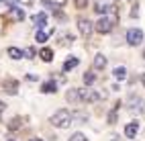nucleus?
Wrapping results in <instances>:
<instances>
[{"label":"nucleus","mask_w":145,"mask_h":141,"mask_svg":"<svg viewBox=\"0 0 145 141\" xmlns=\"http://www.w3.org/2000/svg\"><path fill=\"white\" fill-rule=\"evenodd\" d=\"M94 80H96V76H94L92 72H86V74H84V84H86V86H92Z\"/></svg>","instance_id":"obj_20"},{"label":"nucleus","mask_w":145,"mask_h":141,"mask_svg":"<svg viewBox=\"0 0 145 141\" xmlns=\"http://www.w3.org/2000/svg\"><path fill=\"white\" fill-rule=\"evenodd\" d=\"M137 133H139V123H137V121H133V123H129L127 127H125V135H127V137L133 139Z\"/></svg>","instance_id":"obj_9"},{"label":"nucleus","mask_w":145,"mask_h":141,"mask_svg":"<svg viewBox=\"0 0 145 141\" xmlns=\"http://www.w3.org/2000/svg\"><path fill=\"white\" fill-rule=\"evenodd\" d=\"M74 4H76V8H86L88 6V0H74Z\"/></svg>","instance_id":"obj_24"},{"label":"nucleus","mask_w":145,"mask_h":141,"mask_svg":"<svg viewBox=\"0 0 145 141\" xmlns=\"http://www.w3.org/2000/svg\"><path fill=\"white\" fill-rule=\"evenodd\" d=\"M106 10H108L106 4H98V6H96V12H98V14H106Z\"/></svg>","instance_id":"obj_25"},{"label":"nucleus","mask_w":145,"mask_h":141,"mask_svg":"<svg viewBox=\"0 0 145 141\" xmlns=\"http://www.w3.org/2000/svg\"><path fill=\"white\" fill-rule=\"evenodd\" d=\"M74 123V115L67 108H59V110H55L53 112V117H51V125L57 127V129H67Z\"/></svg>","instance_id":"obj_1"},{"label":"nucleus","mask_w":145,"mask_h":141,"mask_svg":"<svg viewBox=\"0 0 145 141\" xmlns=\"http://www.w3.org/2000/svg\"><path fill=\"white\" fill-rule=\"evenodd\" d=\"M65 98H67V102H80V90L78 88H70L65 92Z\"/></svg>","instance_id":"obj_10"},{"label":"nucleus","mask_w":145,"mask_h":141,"mask_svg":"<svg viewBox=\"0 0 145 141\" xmlns=\"http://www.w3.org/2000/svg\"><path fill=\"white\" fill-rule=\"evenodd\" d=\"M4 110H6V104H4V102H0V119H2V115H4Z\"/></svg>","instance_id":"obj_29"},{"label":"nucleus","mask_w":145,"mask_h":141,"mask_svg":"<svg viewBox=\"0 0 145 141\" xmlns=\"http://www.w3.org/2000/svg\"><path fill=\"white\" fill-rule=\"evenodd\" d=\"M39 55H41V59H43V61H47V63L53 61V51L49 49V47H43V49L39 51Z\"/></svg>","instance_id":"obj_14"},{"label":"nucleus","mask_w":145,"mask_h":141,"mask_svg":"<svg viewBox=\"0 0 145 141\" xmlns=\"http://www.w3.org/2000/svg\"><path fill=\"white\" fill-rule=\"evenodd\" d=\"M143 108H145V106H143V98L131 94V96H129V110H131V112H141Z\"/></svg>","instance_id":"obj_7"},{"label":"nucleus","mask_w":145,"mask_h":141,"mask_svg":"<svg viewBox=\"0 0 145 141\" xmlns=\"http://www.w3.org/2000/svg\"><path fill=\"white\" fill-rule=\"evenodd\" d=\"M23 53H25V57H29V59H33V57H35V49H33V47H29V49L23 51Z\"/></svg>","instance_id":"obj_26"},{"label":"nucleus","mask_w":145,"mask_h":141,"mask_svg":"<svg viewBox=\"0 0 145 141\" xmlns=\"http://www.w3.org/2000/svg\"><path fill=\"white\" fill-rule=\"evenodd\" d=\"M41 4H45L49 10H59V6L61 4H55V2H49V0H41Z\"/></svg>","instance_id":"obj_22"},{"label":"nucleus","mask_w":145,"mask_h":141,"mask_svg":"<svg viewBox=\"0 0 145 141\" xmlns=\"http://www.w3.org/2000/svg\"><path fill=\"white\" fill-rule=\"evenodd\" d=\"M8 55H10L12 59H21L25 53H23L21 49H16V47H8Z\"/></svg>","instance_id":"obj_17"},{"label":"nucleus","mask_w":145,"mask_h":141,"mask_svg":"<svg viewBox=\"0 0 145 141\" xmlns=\"http://www.w3.org/2000/svg\"><path fill=\"white\" fill-rule=\"evenodd\" d=\"M76 65H78V57H70V59H65V61H63V72L74 70Z\"/></svg>","instance_id":"obj_15"},{"label":"nucleus","mask_w":145,"mask_h":141,"mask_svg":"<svg viewBox=\"0 0 145 141\" xmlns=\"http://www.w3.org/2000/svg\"><path fill=\"white\" fill-rule=\"evenodd\" d=\"M143 57H145V51H143Z\"/></svg>","instance_id":"obj_32"},{"label":"nucleus","mask_w":145,"mask_h":141,"mask_svg":"<svg viewBox=\"0 0 145 141\" xmlns=\"http://www.w3.org/2000/svg\"><path fill=\"white\" fill-rule=\"evenodd\" d=\"M137 14H139V8H137V4H135V6L131 8V16L135 18V16H137Z\"/></svg>","instance_id":"obj_28"},{"label":"nucleus","mask_w":145,"mask_h":141,"mask_svg":"<svg viewBox=\"0 0 145 141\" xmlns=\"http://www.w3.org/2000/svg\"><path fill=\"white\" fill-rule=\"evenodd\" d=\"M78 29H80V33L88 39V37L92 35V31H94V25L88 21V18H78Z\"/></svg>","instance_id":"obj_5"},{"label":"nucleus","mask_w":145,"mask_h":141,"mask_svg":"<svg viewBox=\"0 0 145 141\" xmlns=\"http://www.w3.org/2000/svg\"><path fill=\"white\" fill-rule=\"evenodd\" d=\"M117 112H119V102H117V106H114V108L108 112V123H110V125L117 123Z\"/></svg>","instance_id":"obj_21"},{"label":"nucleus","mask_w":145,"mask_h":141,"mask_svg":"<svg viewBox=\"0 0 145 141\" xmlns=\"http://www.w3.org/2000/svg\"><path fill=\"white\" fill-rule=\"evenodd\" d=\"M21 125H23V121L18 119V117H14L10 123H8V129H10V131H16V129H21Z\"/></svg>","instance_id":"obj_18"},{"label":"nucleus","mask_w":145,"mask_h":141,"mask_svg":"<svg viewBox=\"0 0 145 141\" xmlns=\"http://www.w3.org/2000/svg\"><path fill=\"white\" fill-rule=\"evenodd\" d=\"M127 43H129L131 47L141 45V43H143V31H141V29H129V31H127Z\"/></svg>","instance_id":"obj_4"},{"label":"nucleus","mask_w":145,"mask_h":141,"mask_svg":"<svg viewBox=\"0 0 145 141\" xmlns=\"http://www.w3.org/2000/svg\"><path fill=\"white\" fill-rule=\"evenodd\" d=\"M112 76L117 78L119 82H121V80H125V78H127V68H125V65H117V68L112 70Z\"/></svg>","instance_id":"obj_12"},{"label":"nucleus","mask_w":145,"mask_h":141,"mask_svg":"<svg viewBox=\"0 0 145 141\" xmlns=\"http://www.w3.org/2000/svg\"><path fill=\"white\" fill-rule=\"evenodd\" d=\"M55 90H57V84L55 82H45L43 86H41V92H45V94H51Z\"/></svg>","instance_id":"obj_16"},{"label":"nucleus","mask_w":145,"mask_h":141,"mask_svg":"<svg viewBox=\"0 0 145 141\" xmlns=\"http://www.w3.org/2000/svg\"><path fill=\"white\" fill-rule=\"evenodd\" d=\"M94 68L96 70H104L106 68V57H104L102 53H96L94 55Z\"/></svg>","instance_id":"obj_13"},{"label":"nucleus","mask_w":145,"mask_h":141,"mask_svg":"<svg viewBox=\"0 0 145 141\" xmlns=\"http://www.w3.org/2000/svg\"><path fill=\"white\" fill-rule=\"evenodd\" d=\"M47 37H49V33H47L45 29H39V31H37V43H45Z\"/></svg>","instance_id":"obj_19"},{"label":"nucleus","mask_w":145,"mask_h":141,"mask_svg":"<svg viewBox=\"0 0 145 141\" xmlns=\"http://www.w3.org/2000/svg\"><path fill=\"white\" fill-rule=\"evenodd\" d=\"M31 141H43V139H39V137H35V139H31Z\"/></svg>","instance_id":"obj_31"},{"label":"nucleus","mask_w":145,"mask_h":141,"mask_svg":"<svg viewBox=\"0 0 145 141\" xmlns=\"http://www.w3.org/2000/svg\"><path fill=\"white\" fill-rule=\"evenodd\" d=\"M70 141H88V139H86L84 133H80V131H78V133H74V135L70 137Z\"/></svg>","instance_id":"obj_23"},{"label":"nucleus","mask_w":145,"mask_h":141,"mask_svg":"<svg viewBox=\"0 0 145 141\" xmlns=\"http://www.w3.org/2000/svg\"><path fill=\"white\" fill-rule=\"evenodd\" d=\"M106 94L102 92H94L92 88H80V100H86V102H96V100H100V98H104Z\"/></svg>","instance_id":"obj_3"},{"label":"nucleus","mask_w":145,"mask_h":141,"mask_svg":"<svg viewBox=\"0 0 145 141\" xmlns=\"http://www.w3.org/2000/svg\"><path fill=\"white\" fill-rule=\"evenodd\" d=\"M141 84H143V86H145V74H143V76H141Z\"/></svg>","instance_id":"obj_30"},{"label":"nucleus","mask_w":145,"mask_h":141,"mask_svg":"<svg viewBox=\"0 0 145 141\" xmlns=\"http://www.w3.org/2000/svg\"><path fill=\"white\" fill-rule=\"evenodd\" d=\"M114 21H117V14H102L98 21H96V25H94V29L98 31L100 35L102 33H110L112 29H114Z\"/></svg>","instance_id":"obj_2"},{"label":"nucleus","mask_w":145,"mask_h":141,"mask_svg":"<svg viewBox=\"0 0 145 141\" xmlns=\"http://www.w3.org/2000/svg\"><path fill=\"white\" fill-rule=\"evenodd\" d=\"M6 18H10V21L21 23L23 18H25V10H23L21 6H10V8H8V12H6Z\"/></svg>","instance_id":"obj_6"},{"label":"nucleus","mask_w":145,"mask_h":141,"mask_svg":"<svg viewBox=\"0 0 145 141\" xmlns=\"http://www.w3.org/2000/svg\"><path fill=\"white\" fill-rule=\"evenodd\" d=\"M16 4H18V6H21V4H23V6H31L33 0H16Z\"/></svg>","instance_id":"obj_27"},{"label":"nucleus","mask_w":145,"mask_h":141,"mask_svg":"<svg viewBox=\"0 0 145 141\" xmlns=\"http://www.w3.org/2000/svg\"><path fill=\"white\" fill-rule=\"evenodd\" d=\"M33 21H35V25H37V29H45V25H47V14H45V12H39V14L33 16Z\"/></svg>","instance_id":"obj_11"},{"label":"nucleus","mask_w":145,"mask_h":141,"mask_svg":"<svg viewBox=\"0 0 145 141\" xmlns=\"http://www.w3.org/2000/svg\"><path fill=\"white\" fill-rule=\"evenodd\" d=\"M16 88H18V82H16V80H12V78H6V80H4V84H2V90H4L6 94H10V96H14V94L18 92Z\"/></svg>","instance_id":"obj_8"}]
</instances>
